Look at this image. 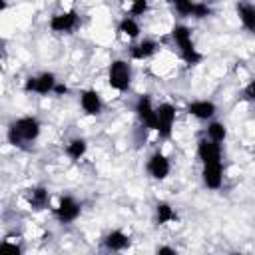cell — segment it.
<instances>
[{
	"label": "cell",
	"instance_id": "20",
	"mask_svg": "<svg viewBox=\"0 0 255 255\" xmlns=\"http://www.w3.org/2000/svg\"><path fill=\"white\" fill-rule=\"evenodd\" d=\"M155 219H157L159 225H167V223H171V221L177 219V213H175V209H173L171 203L159 201V203L155 205Z\"/></svg>",
	"mask_w": 255,
	"mask_h": 255
},
{
	"label": "cell",
	"instance_id": "14",
	"mask_svg": "<svg viewBox=\"0 0 255 255\" xmlns=\"http://www.w3.org/2000/svg\"><path fill=\"white\" fill-rule=\"evenodd\" d=\"M155 52H157V42H153L149 38H143V40L129 46V58L137 60V62H143V60L151 58Z\"/></svg>",
	"mask_w": 255,
	"mask_h": 255
},
{
	"label": "cell",
	"instance_id": "24",
	"mask_svg": "<svg viewBox=\"0 0 255 255\" xmlns=\"http://www.w3.org/2000/svg\"><path fill=\"white\" fill-rule=\"evenodd\" d=\"M0 255H24L22 247L14 241H2L0 243Z\"/></svg>",
	"mask_w": 255,
	"mask_h": 255
},
{
	"label": "cell",
	"instance_id": "21",
	"mask_svg": "<svg viewBox=\"0 0 255 255\" xmlns=\"http://www.w3.org/2000/svg\"><path fill=\"white\" fill-rule=\"evenodd\" d=\"M30 205L34 209H46L50 205V193L44 187H34L30 191Z\"/></svg>",
	"mask_w": 255,
	"mask_h": 255
},
{
	"label": "cell",
	"instance_id": "9",
	"mask_svg": "<svg viewBox=\"0 0 255 255\" xmlns=\"http://www.w3.org/2000/svg\"><path fill=\"white\" fill-rule=\"evenodd\" d=\"M155 108L157 106H153V102H151L149 96H139L137 102H135V106H133V112L139 118V122L147 129H151V131H155Z\"/></svg>",
	"mask_w": 255,
	"mask_h": 255
},
{
	"label": "cell",
	"instance_id": "27",
	"mask_svg": "<svg viewBox=\"0 0 255 255\" xmlns=\"http://www.w3.org/2000/svg\"><path fill=\"white\" fill-rule=\"evenodd\" d=\"M66 92H68V86H66V84H62V82H58V84H56V88H54V94L62 96V94H66Z\"/></svg>",
	"mask_w": 255,
	"mask_h": 255
},
{
	"label": "cell",
	"instance_id": "23",
	"mask_svg": "<svg viewBox=\"0 0 255 255\" xmlns=\"http://www.w3.org/2000/svg\"><path fill=\"white\" fill-rule=\"evenodd\" d=\"M173 8L179 16L183 18H193V12H195V2L191 0H175L173 2Z\"/></svg>",
	"mask_w": 255,
	"mask_h": 255
},
{
	"label": "cell",
	"instance_id": "16",
	"mask_svg": "<svg viewBox=\"0 0 255 255\" xmlns=\"http://www.w3.org/2000/svg\"><path fill=\"white\" fill-rule=\"evenodd\" d=\"M237 16H239L241 26L249 34H255V4H251V2H239L237 4Z\"/></svg>",
	"mask_w": 255,
	"mask_h": 255
},
{
	"label": "cell",
	"instance_id": "26",
	"mask_svg": "<svg viewBox=\"0 0 255 255\" xmlns=\"http://www.w3.org/2000/svg\"><path fill=\"white\" fill-rule=\"evenodd\" d=\"M155 255H177V251L171 247V245H159Z\"/></svg>",
	"mask_w": 255,
	"mask_h": 255
},
{
	"label": "cell",
	"instance_id": "25",
	"mask_svg": "<svg viewBox=\"0 0 255 255\" xmlns=\"http://www.w3.org/2000/svg\"><path fill=\"white\" fill-rule=\"evenodd\" d=\"M243 98L249 102H255V80H251L245 88H243Z\"/></svg>",
	"mask_w": 255,
	"mask_h": 255
},
{
	"label": "cell",
	"instance_id": "12",
	"mask_svg": "<svg viewBox=\"0 0 255 255\" xmlns=\"http://www.w3.org/2000/svg\"><path fill=\"white\" fill-rule=\"evenodd\" d=\"M80 108L86 116H100L104 110V100H102L100 92H96V90L80 92Z\"/></svg>",
	"mask_w": 255,
	"mask_h": 255
},
{
	"label": "cell",
	"instance_id": "15",
	"mask_svg": "<svg viewBox=\"0 0 255 255\" xmlns=\"http://www.w3.org/2000/svg\"><path fill=\"white\" fill-rule=\"evenodd\" d=\"M104 247L108 251L120 253V251H124V249L129 247V235L126 231H122V229H114V231H110L104 237Z\"/></svg>",
	"mask_w": 255,
	"mask_h": 255
},
{
	"label": "cell",
	"instance_id": "11",
	"mask_svg": "<svg viewBox=\"0 0 255 255\" xmlns=\"http://www.w3.org/2000/svg\"><path fill=\"white\" fill-rule=\"evenodd\" d=\"M187 114L199 122H211L217 114V106L211 100H193L187 104Z\"/></svg>",
	"mask_w": 255,
	"mask_h": 255
},
{
	"label": "cell",
	"instance_id": "22",
	"mask_svg": "<svg viewBox=\"0 0 255 255\" xmlns=\"http://www.w3.org/2000/svg\"><path fill=\"white\" fill-rule=\"evenodd\" d=\"M126 10H128L126 16H131V18L137 20V16H143V14L149 10V4H147L145 0H135V2H129V4L126 6Z\"/></svg>",
	"mask_w": 255,
	"mask_h": 255
},
{
	"label": "cell",
	"instance_id": "19",
	"mask_svg": "<svg viewBox=\"0 0 255 255\" xmlns=\"http://www.w3.org/2000/svg\"><path fill=\"white\" fill-rule=\"evenodd\" d=\"M86 151H88V141H86L84 137H72V139L66 143V155H68L70 159H74V161L82 159V157L86 155Z\"/></svg>",
	"mask_w": 255,
	"mask_h": 255
},
{
	"label": "cell",
	"instance_id": "6",
	"mask_svg": "<svg viewBox=\"0 0 255 255\" xmlns=\"http://www.w3.org/2000/svg\"><path fill=\"white\" fill-rule=\"evenodd\" d=\"M58 80H56V74L54 72H42L38 76H30L24 84V90L26 92H32V94H40V96H48V94H54V88H56Z\"/></svg>",
	"mask_w": 255,
	"mask_h": 255
},
{
	"label": "cell",
	"instance_id": "3",
	"mask_svg": "<svg viewBox=\"0 0 255 255\" xmlns=\"http://www.w3.org/2000/svg\"><path fill=\"white\" fill-rule=\"evenodd\" d=\"M131 80H133V70H131V64L124 58H118V60H112L110 68H108V84L112 90L116 92H128L129 86H131Z\"/></svg>",
	"mask_w": 255,
	"mask_h": 255
},
{
	"label": "cell",
	"instance_id": "10",
	"mask_svg": "<svg viewBox=\"0 0 255 255\" xmlns=\"http://www.w3.org/2000/svg\"><path fill=\"white\" fill-rule=\"evenodd\" d=\"M48 26L52 32H58V34L70 32L78 26V12L76 10H62L58 14H52Z\"/></svg>",
	"mask_w": 255,
	"mask_h": 255
},
{
	"label": "cell",
	"instance_id": "17",
	"mask_svg": "<svg viewBox=\"0 0 255 255\" xmlns=\"http://www.w3.org/2000/svg\"><path fill=\"white\" fill-rule=\"evenodd\" d=\"M118 32H120V36H124L128 40H137L139 34H141V28H139V22L135 18L124 16L120 20V24H118Z\"/></svg>",
	"mask_w": 255,
	"mask_h": 255
},
{
	"label": "cell",
	"instance_id": "18",
	"mask_svg": "<svg viewBox=\"0 0 255 255\" xmlns=\"http://www.w3.org/2000/svg\"><path fill=\"white\" fill-rule=\"evenodd\" d=\"M205 137L215 141V143H223L227 139V126L219 120H211L207 122V128H205Z\"/></svg>",
	"mask_w": 255,
	"mask_h": 255
},
{
	"label": "cell",
	"instance_id": "4",
	"mask_svg": "<svg viewBox=\"0 0 255 255\" xmlns=\"http://www.w3.org/2000/svg\"><path fill=\"white\" fill-rule=\"evenodd\" d=\"M175 118H177V110L171 102H161L155 108V133L161 139L171 137L173 133V126H175Z\"/></svg>",
	"mask_w": 255,
	"mask_h": 255
},
{
	"label": "cell",
	"instance_id": "8",
	"mask_svg": "<svg viewBox=\"0 0 255 255\" xmlns=\"http://www.w3.org/2000/svg\"><path fill=\"white\" fill-rule=\"evenodd\" d=\"M197 157L201 161V165H209V163H223V149L221 143H215L207 137H201L197 141Z\"/></svg>",
	"mask_w": 255,
	"mask_h": 255
},
{
	"label": "cell",
	"instance_id": "13",
	"mask_svg": "<svg viewBox=\"0 0 255 255\" xmlns=\"http://www.w3.org/2000/svg\"><path fill=\"white\" fill-rule=\"evenodd\" d=\"M201 181L207 189L217 191L223 185V163H209L201 167Z\"/></svg>",
	"mask_w": 255,
	"mask_h": 255
},
{
	"label": "cell",
	"instance_id": "28",
	"mask_svg": "<svg viewBox=\"0 0 255 255\" xmlns=\"http://www.w3.org/2000/svg\"><path fill=\"white\" fill-rule=\"evenodd\" d=\"M231 255H243V253H239V251H235V253H231Z\"/></svg>",
	"mask_w": 255,
	"mask_h": 255
},
{
	"label": "cell",
	"instance_id": "5",
	"mask_svg": "<svg viewBox=\"0 0 255 255\" xmlns=\"http://www.w3.org/2000/svg\"><path fill=\"white\" fill-rule=\"evenodd\" d=\"M54 215L60 223H74L82 215V205L72 195H60V199L54 207Z\"/></svg>",
	"mask_w": 255,
	"mask_h": 255
},
{
	"label": "cell",
	"instance_id": "7",
	"mask_svg": "<svg viewBox=\"0 0 255 255\" xmlns=\"http://www.w3.org/2000/svg\"><path fill=\"white\" fill-rule=\"evenodd\" d=\"M145 169H147V173H149L151 179L163 181V179L169 175V171H171V161H169V157H167L163 151H153V153L147 157Z\"/></svg>",
	"mask_w": 255,
	"mask_h": 255
},
{
	"label": "cell",
	"instance_id": "2",
	"mask_svg": "<svg viewBox=\"0 0 255 255\" xmlns=\"http://www.w3.org/2000/svg\"><path fill=\"white\" fill-rule=\"evenodd\" d=\"M171 40L175 42V46H177V50H179V56H181V60H183L185 64L195 66V64L201 62L203 56H201L199 50L195 48V42H193V36H191L189 26H185V24H175V26L171 28Z\"/></svg>",
	"mask_w": 255,
	"mask_h": 255
},
{
	"label": "cell",
	"instance_id": "1",
	"mask_svg": "<svg viewBox=\"0 0 255 255\" xmlns=\"http://www.w3.org/2000/svg\"><path fill=\"white\" fill-rule=\"evenodd\" d=\"M42 131V124L36 116H22L18 120H14L8 128V139L12 145L22 147L24 143H32L38 139Z\"/></svg>",
	"mask_w": 255,
	"mask_h": 255
}]
</instances>
